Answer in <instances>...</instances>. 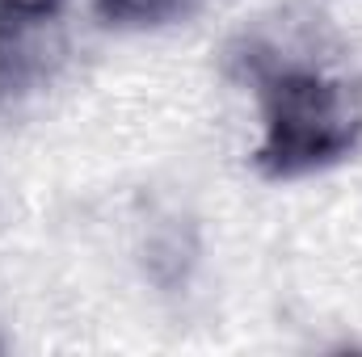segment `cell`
Listing matches in <instances>:
<instances>
[{
  "mask_svg": "<svg viewBox=\"0 0 362 357\" xmlns=\"http://www.w3.org/2000/svg\"><path fill=\"white\" fill-rule=\"evenodd\" d=\"M89 8L105 30H160L185 21L198 0H89Z\"/></svg>",
  "mask_w": 362,
  "mask_h": 357,
  "instance_id": "cell-3",
  "label": "cell"
},
{
  "mask_svg": "<svg viewBox=\"0 0 362 357\" xmlns=\"http://www.w3.org/2000/svg\"><path fill=\"white\" fill-rule=\"evenodd\" d=\"M59 17H30L0 8V101L38 85L59 59L64 42L55 30Z\"/></svg>",
  "mask_w": 362,
  "mask_h": 357,
  "instance_id": "cell-2",
  "label": "cell"
},
{
  "mask_svg": "<svg viewBox=\"0 0 362 357\" xmlns=\"http://www.w3.org/2000/svg\"><path fill=\"white\" fill-rule=\"evenodd\" d=\"M4 13H30V17H59L64 0H0Z\"/></svg>",
  "mask_w": 362,
  "mask_h": 357,
  "instance_id": "cell-4",
  "label": "cell"
},
{
  "mask_svg": "<svg viewBox=\"0 0 362 357\" xmlns=\"http://www.w3.org/2000/svg\"><path fill=\"white\" fill-rule=\"evenodd\" d=\"M228 76L249 85L262 114L253 169L295 181L341 164L362 143V85L312 63H291L262 38L228 47Z\"/></svg>",
  "mask_w": 362,
  "mask_h": 357,
  "instance_id": "cell-1",
  "label": "cell"
}]
</instances>
